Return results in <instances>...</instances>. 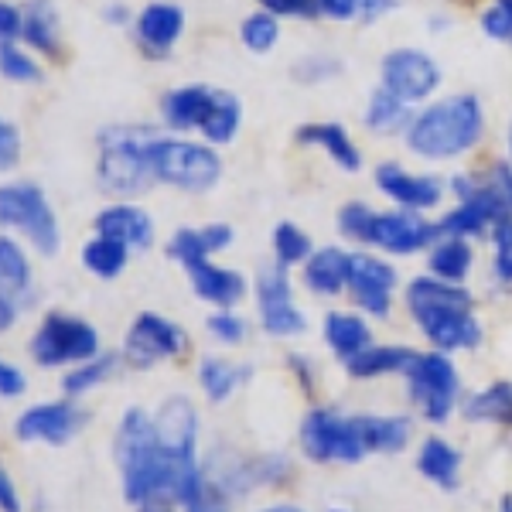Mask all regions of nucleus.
<instances>
[{"mask_svg": "<svg viewBox=\"0 0 512 512\" xmlns=\"http://www.w3.org/2000/svg\"><path fill=\"white\" fill-rule=\"evenodd\" d=\"M489 117L475 93H454L420 106L407 127V147L424 161H454L475 151Z\"/></svg>", "mask_w": 512, "mask_h": 512, "instance_id": "f257e3e1", "label": "nucleus"}, {"mask_svg": "<svg viewBox=\"0 0 512 512\" xmlns=\"http://www.w3.org/2000/svg\"><path fill=\"white\" fill-rule=\"evenodd\" d=\"M407 308L437 352L448 355L461 349H478V342H482L475 301L461 284H444L431 274L410 280Z\"/></svg>", "mask_w": 512, "mask_h": 512, "instance_id": "f03ea898", "label": "nucleus"}, {"mask_svg": "<svg viewBox=\"0 0 512 512\" xmlns=\"http://www.w3.org/2000/svg\"><path fill=\"white\" fill-rule=\"evenodd\" d=\"M158 130L134 127V123H113L99 127L96 134V181L103 192L117 195V202H130L147 192L154 181L151 171V140Z\"/></svg>", "mask_w": 512, "mask_h": 512, "instance_id": "7ed1b4c3", "label": "nucleus"}, {"mask_svg": "<svg viewBox=\"0 0 512 512\" xmlns=\"http://www.w3.org/2000/svg\"><path fill=\"white\" fill-rule=\"evenodd\" d=\"M338 233L355 243L376 246L390 256H414L437 239V226L420 212H373L366 202H345L338 209Z\"/></svg>", "mask_w": 512, "mask_h": 512, "instance_id": "20e7f679", "label": "nucleus"}, {"mask_svg": "<svg viewBox=\"0 0 512 512\" xmlns=\"http://www.w3.org/2000/svg\"><path fill=\"white\" fill-rule=\"evenodd\" d=\"M151 171L161 185L188 195H205L222 181V158L205 140L158 134L151 140Z\"/></svg>", "mask_w": 512, "mask_h": 512, "instance_id": "39448f33", "label": "nucleus"}, {"mask_svg": "<svg viewBox=\"0 0 512 512\" xmlns=\"http://www.w3.org/2000/svg\"><path fill=\"white\" fill-rule=\"evenodd\" d=\"M0 226L21 233L41 256L62 250V226L48 195L35 181H7L0 185Z\"/></svg>", "mask_w": 512, "mask_h": 512, "instance_id": "423d86ee", "label": "nucleus"}, {"mask_svg": "<svg viewBox=\"0 0 512 512\" xmlns=\"http://www.w3.org/2000/svg\"><path fill=\"white\" fill-rule=\"evenodd\" d=\"M28 352L41 369L79 366L99 355V332L86 318H76L69 311H48L31 335Z\"/></svg>", "mask_w": 512, "mask_h": 512, "instance_id": "0eeeda50", "label": "nucleus"}, {"mask_svg": "<svg viewBox=\"0 0 512 512\" xmlns=\"http://www.w3.org/2000/svg\"><path fill=\"white\" fill-rule=\"evenodd\" d=\"M403 376H407L410 403L431 424H444L454 414L461 393V376L444 352H417Z\"/></svg>", "mask_w": 512, "mask_h": 512, "instance_id": "6e6552de", "label": "nucleus"}, {"mask_svg": "<svg viewBox=\"0 0 512 512\" xmlns=\"http://www.w3.org/2000/svg\"><path fill=\"white\" fill-rule=\"evenodd\" d=\"M444 82V69L441 62L434 59L431 52L417 45H400V48H390L379 62V86L390 89L396 99L403 103L417 106L427 103Z\"/></svg>", "mask_w": 512, "mask_h": 512, "instance_id": "1a4fd4ad", "label": "nucleus"}, {"mask_svg": "<svg viewBox=\"0 0 512 512\" xmlns=\"http://www.w3.org/2000/svg\"><path fill=\"white\" fill-rule=\"evenodd\" d=\"M301 448L311 461L328 465V461H342V465H359L366 458V444L359 437L352 417H342L328 407H318L304 417L301 424Z\"/></svg>", "mask_w": 512, "mask_h": 512, "instance_id": "9d476101", "label": "nucleus"}, {"mask_svg": "<svg viewBox=\"0 0 512 512\" xmlns=\"http://www.w3.org/2000/svg\"><path fill=\"white\" fill-rule=\"evenodd\" d=\"M185 342V328H178L171 318L158 315V311H140L123 338V359L130 362V369H151L164 359H175L185 349Z\"/></svg>", "mask_w": 512, "mask_h": 512, "instance_id": "9b49d317", "label": "nucleus"}, {"mask_svg": "<svg viewBox=\"0 0 512 512\" xmlns=\"http://www.w3.org/2000/svg\"><path fill=\"white\" fill-rule=\"evenodd\" d=\"M256 311H260V325L274 338H291L308 328L304 311L294 304L291 277L280 263H270L256 274Z\"/></svg>", "mask_w": 512, "mask_h": 512, "instance_id": "f8f14e48", "label": "nucleus"}, {"mask_svg": "<svg viewBox=\"0 0 512 512\" xmlns=\"http://www.w3.org/2000/svg\"><path fill=\"white\" fill-rule=\"evenodd\" d=\"M86 424L89 414L76 400L35 403V407H28L14 420V437L24 444H52V448H62L72 437H79Z\"/></svg>", "mask_w": 512, "mask_h": 512, "instance_id": "ddd939ff", "label": "nucleus"}, {"mask_svg": "<svg viewBox=\"0 0 512 512\" xmlns=\"http://www.w3.org/2000/svg\"><path fill=\"white\" fill-rule=\"evenodd\" d=\"M393 287L396 270L383 256L373 253H349V277H345V291L359 304V311L373 318H386L393 308Z\"/></svg>", "mask_w": 512, "mask_h": 512, "instance_id": "4468645a", "label": "nucleus"}, {"mask_svg": "<svg viewBox=\"0 0 512 512\" xmlns=\"http://www.w3.org/2000/svg\"><path fill=\"white\" fill-rule=\"evenodd\" d=\"M134 41L140 55L147 59H171L178 48L181 35H185V11L171 0H147L144 7L134 14Z\"/></svg>", "mask_w": 512, "mask_h": 512, "instance_id": "2eb2a0df", "label": "nucleus"}, {"mask_svg": "<svg viewBox=\"0 0 512 512\" xmlns=\"http://www.w3.org/2000/svg\"><path fill=\"white\" fill-rule=\"evenodd\" d=\"M376 185L396 209H407V212H431L441 205L444 198V185L431 175H417V171L403 168L396 161H386L376 168Z\"/></svg>", "mask_w": 512, "mask_h": 512, "instance_id": "dca6fc26", "label": "nucleus"}, {"mask_svg": "<svg viewBox=\"0 0 512 512\" xmlns=\"http://www.w3.org/2000/svg\"><path fill=\"white\" fill-rule=\"evenodd\" d=\"M154 434H158V448L171 458L195 461L198 444V414L188 396H168L161 410L154 414Z\"/></svg>", "mask_w": 512, "mask_h": 512, "instance_id": "f3484780", "label": "nucleus"}, {"mask_svg": "<svg viewBox=\"0 0 512 512\" xmlns=\"http://www.w3.org/2000/svg\"><path fill=\"white\" fill-rule=\"evenodd\" d=\"M93 236L117 239L130 253L151 250L154 246V219L137 202H113L93 216Z\"/></svg>", "mask_w": 512, "mask_h": 512, "instance_id": "a211bd4d", "label": "nucleus"}, {"mask_svg": "<svg viewBox=\"0 0 512 512\" xmlns=\"http://www.w3.org/2000/svg\"><path fill=\"white\" fill-rule=\"evenodd\" d=\"M212 96H216V86H205V82H185V86L168 89L158 103L161 123L175 137L198 134L205 117H209Z\"/></svg>", "mask_w": 512, "mask_h": 512, "instance_id": "6ab92c4d", "label": "nucleus"}, {"mask_svg": "<svg viewBox=\"0 0 512 512\" xmlns=\"http://www.w3.org/2000/svg\"><path fill=\"white\" fill-rule=\"evenodd\" d=\"M21 45L48 62L65 59L62 18L55 0H21Z\"/></svg>", "mask_w": 512, "mask_h": 512, "instance_id": "aec40b11", "label": "nucleus"}, {"mask_svg": "<svg viewBox=\"0 0 512 512\" xmlns=\"http://www.w3.org/2000/svg\"><path fill=\"white\" fill-rule=\"evenodd\" d=\"M181 270L188 274V284H192L198 301L212 304V308H219V311L236 308L246 297V277L239 274V270L219 267L216 260H192Z\"/></svg>", "mask_w": 512, "mask_h": 512, "instance_id": "412c9836", "label": "nucleus"}, {"mask_svg": "<svg viewBox=\"0 0 512 512\" xmlns=\"http://www.w3.org/2000/svg\"><path fill=\"white\" fill-rule=\"evenodd\" d=\"M233 226L229 222H205V226H181L171 233L164 253L175 263H192V260H212L216 253L233 246Z\"/></svg>", "mask_w": 512, "mask_h": 512, "instance_id": "4be33fe9", "label": "nucleus"}, {"mask_svg": "<svg viewBox=\"0 0 512 512\" xmlns=\"http://www.w3.org/2000/svg\"><path fill=\"white\" fill-rule=\"evenodd\" d=\"M294 137H297V144H304V147H321V151H325L342 171H349V175L362 171V151L342 123H335V120L304 123V127H297Z\"/></svg>", "mask_w": 512, "mask_h": 512, "instance_id": "5701e85b", "label": "nucleus"}, {"mask_svg": "<svg viewBox=\"0 0 512 512\" xmlns=\"http://www.w3.org/2000/svg\"><path fill=\"white\" fill-rule=\"evenodd\" d=\"M154 448H158V434H154V417L147 410H127L117 424V434H113V458H117V468L127 472L130 465H137L140 458H147Z\"/></svg>", "mask_w": 512, "mask_h": 512, "instance_id": "b1692460", "label": "nucleus"}, {"mask_svg": "<svg viewBox=\"0 0 512 512\" xmlns=\"http://www.w3.org/2000/svg\"><path fill=\"white\" fill-rule=\"evenodd\" d=\"M304 287L321 297H338L345 291V277H349V253L338 246H321L304 263Z\"/></svg>", "mask_w": 512, "mask_h": 512, "instance_id": "393cba45", "label": "nucleus"}, {"mask_svg": "<svg viewBox=\"0 0 512 512\" xmlns=\"http://www.w3.org/2000/svg\"><path fill=\"white\" fill-rule=\"evenodd\" d=\"M414 113H417V106L403 103V99H396L390 89L376 86L373 93H369L366 110H362V123H366L369 134L393 137V134H407Z\"/></svg>", "mask_w": 512, "mask_h": 512, "instance_id": "a878e982", "label": "nucleus"}, {"mask_svg": "<svg viewBox=\"0 0 512 512\" xmlns=\"http://www.w3.org/2000/svg\"><path fill=\"white\" fill-rule=\"evenodd\" d=\"M31 287H35V274L24 246L11 233H0V297L21 304L31 297Z\"/></svg>", "mask_w": 512, "mask_h": 512, "instance_id": "bb28decb", "label": "nucleus"}, {"mask_svg": "<svg viewBox=\"0 0 512 512\" xmlns=\"http://www.w3.org/2000/svg\"><path fill=\"white\" fill-rule=\"evenodd\" d=\"M243 130V99L229 89H219L216 86V96H212V106H209V117L202 123V140L212 147H226L233 144Z\"/></svg>", "mask_w": 512, "mask_h": 512, "instance_id": "cd10ccee", "label": "nucleus"}, {"mask_svg": "<svg viewBox=\"0 0 512 512\" xmlns=\"http://www.w3.org/2000/svg\"><path fill=\"white\" fill-rule=\"evenodd\" d=\"M472 243L468 239H454V236H437L431 243V256H427V267L431 277L444 280V284H465L472 274Z\"/></svg>", "mask_w": 512, "mask_h": 512, "instance_id": "c85d7f7f", "label": "nucleus"}, {"mask_svg": "<svg viewBox=\"0 0 512 512\" xmlns=\"http://www.w3.org/2000/svg\"><path fill=\"white\" fill-rule=\"evenodd\" d=\"M414 349H403V345H369L359 355H352L345 362V373L352 379H379L393 373H407V366L414 362Z\"/></svg>", "mask_w": 512, "mask_h": 512, "instance_id": "c756f323", "label": "nucleus"}, {"mask_svg": "<svg viewBox=\"0 0 512 512\" xmlns=\"http://www.w3.org/2000/svg\"><path fill=\"white\" fill-rule=\"evenodd\" d=\"M359 427V437L366 444V451L376 454H396L407 448L410 441V420L403 417H383V414H359L352 417Z\"/></svg>", "mask_w": 512, "mask_h": 512, "instance_id": "7c9ffc66", "label": "nucleus"}, {"mask_svg": "<svg viewBox=\"0 0 512 512\" xmlns=\"http://www.w3.org/2000/svg\"><path fill=\"white\" fill-rule=\"evenodd\" d=\"M417 472L427 478V482L441 485V489H458V475H461V454L451 448L444 437H427L420 444L417 454Z\"/></svg>", "mask_w": 512, "mask_h": 512, "instance_id": "2f4dec72", "label": "nucleus"}, {"mask_svg": "<svg viewBox=\"0 0 512 512\" xmlns=\"http://www.w3.org/2000/svg\"><path fill=\"white\" fill-rule=\"evenodd\" d=\"M325 342L338 359L349 362L352 355H359L362 349L373 345V332L359 315H349V311H332L325 318Z\"/></svg>", "mask_w": 512, "mask_h": 512, "instance_id": "473e14b6", "label": "nucleus"}, {"mask_svg": "<svg viewBox=\"0 0 512 512\" xmlns=\"http://www.w3.org/2000/svg\"><path fill=\"white\" fill-rule=\"evenodd\" d=\"M82 267H86L89 277L96 280H117L130 263V250L117 239H106V236H93L86 239L82 246Z\"/></svg>", "mask_w": 512, "mask_h": 512, "instance_id": "72a5a7b5", "label": "nucleus"}, {"mask_svg": "<svg viewBox=\"0 0 512 512\" xmlns=\"http://www.w3.org/2000/svg\"><path fill=\"white\" fill-rule=\"evenodd\" d=\"M465 417L475 420V424L512 427V383H492L489 390L475 393L465 403Z\"/></svg>", "mask_w": 512, "mask_h": 512, "instance_id": "f704fd0d", "label": "nucleus"}, {"mask_svg": "<svg viewBox=\"0 0 512 512\" xmlns=\"http://www.w3.org/2000/svg\"><path fill=\"white\" fill-rule=\"evenodd\" d=\"M239 383H243V369L233 366V362L216 359V355H205L198 362V386L212 403H226L239 390Z\"/></svg>", "mask_w": 512, "mask_h": 512, "instance_id": "c9c22d12", "label": "nucleus"}, {"mask_svg": "<svg viewBox=\"0 0 512 512\" xmlns=\"http://www.w3.org/2000/svg\"><path fill=\"white\" fill-rule=\"evenodd\" d=\"M120 366V355L117 352H99L96 359H89V362H79V366H72V373L62 379V393L69 396H79L82 393H89V390H96V386H103L106 379L113 376V369Z\"/></svg>", "mask_w": 512, "mask_h": 512, "instance_id": "e433bc0d", "label": "nucleus"}, {"mask_svg": "<svg viewBox=\"0 0 512 512\" xmlns=\"http://www.w3.org/2000/svg\"><path fill=\"white\" fill-rule=\"evenodd\" d=\"M0 79L11 86H41L45 69L35 59V52H28L21 41H11V45H0Z\"/></svg>", "mask_w": 512, "mask_h": 512, "instance_id": "4c0bfd02", "label": "nucleus"}, {"mask_svg": "<svg viewBox=\"0 0 512 512\" xmlns=\"http://www.w3.org/2000/svg\"><path fill=\"white\" fill-rule=\"evenodd\" d=\"M239 41L250 55H270L280 45V18L256 7L253 14L239 21Z\"/></svg>", "mask_w": 512, "mask_h": 512, "instance_id": "58836bf2", "label": "nucleus"}, {"mask_svg": "<svg viewBox=\"0 0 512 512\" xmlns=\"http://www.w3.org/2000/svg\"><path fill=\"white\" fill-rule=\"evenodd\" d=\"M311 253H315V243H311V236L304 233L297 222H277V229H274V263H280L284 270L304 267Z\"/></svg>", "mask_w": 512, "mask_h": 512, "instance_id": "ea45409f", "label": "nucleus"}, {"mask_svg": "<svg viewBox=\"0 0 512 512\" xmlns=\"http://www.w3.org/2000/svg\"><path fill=\"white\" fill-rule=\"evenodd\" d=\"M342 69L345 65L338 55L308 52L291 65V79L301 82V86H325V82H335L338 76H342Z\"/></svg>", "mask_w": 512, "mask_h": 512, "instance_id": "a19ab883", "label": "nucleus"}, {"mask_svg": "<svg viewBox=\"0 0 512 512\" xmlns=\"http://www.w3.org/2000/svg\"><path fill=\"white\" fill-rule=\"evenodd\" d=\"M478 28H482L485 38L499 41V45H512V0H492L478 14Z\"/></svg>", "mask_w": 512, "mask_h": 512, "instance_id": "79ce46f5", "label": "nucleus"}, {"mask_svg": "<svg viewBox=\"0 0 512 512\" xmlns=\"http://www.w3.org/2000/svg\"><path fill=\"white\" fill-rule=\"evenodd\" d=\"M185 512H229V492H226V485L202 478V482H198V489L188 495Z\"/></svg>", "mask_w": 512, "mask_h": 512, "instance_id": "37998d69", "label": "nucleus"}, {"mask_svg": "<svg viewBox=\"0 0 512 512\" xmlns=\"http://www.w3.org/2000/svg\"><path fill=\"white\" fill-rule=\"evenodd\" d=\"M489 236L495 246V277H499L502 284H512V219L499 222Z\"/></svg>", "mask_w": 512, "mask_h": 512, "instance_id": "c03bdc74", "label": "nucleus"}, {"mask_svg": "<svg viewBox=\"0 0 512 512\" xmlns=\"http://www.w3.org/2000/svg\"><path fill=\"white\" fill-rule=\"evenodd\" d=\"M256 7L274 18H297V21H315L318 7L315 0H256Z\"/></svg>", "mask_w": 512, "mask_h": 512, "instance_id": "a18cd8bd", "label": "nucleus"}, {"mask_svg": "<svg viewBox=\"0 0 512 512\" xmlns=\"http://www.w3.org/2000/svg\"><path fill=\"white\" fill-rule=\"evenodd\" d=\"M205 328H209V332L226 345H239L246 338V321L239 315H233V311H216V315H209Z\"/></svg>", "mask_w": 512, "mask_h": 512, "instance_id": "49530a36", "label": "nucleus"}, {"mask_svg": "<svg viewBox=\"0 0 512 512\" xmlns=\"http://www.w3.org/2000/svg\"><path fill=\"white\" fill-rule=\"evenodd\" d=\"M21 161V130L0 113V171H11Z\"/></svg>", "mask_w": 512, "mask_h": 512, "instance_id": "de8ad7c7", "label": "nucleus"}, {"mask_svg": "<svg viewBox=\"0 0 512 512\" xmlns=\"http://www.w3.org/2000/svg\"><path fill=\"white\" fill-rule=\"evenodd\" d=\"M315 7H318V18L349 24V21H359L362 0H315Z\"/></svg>", "mask_w": 512, "mask_h": 512, "instance_id": "09e8293b", "label": "nucleus"}, {"mask_svg": "<svg viewBox=\"0 0 512 512\" xmlns=\"http://www.w3.org/2000/svg\"><path fill=\"white\" fill-rule=\"evenodd\" d=\"M21 41V4L0 0V45Z\"/></svg>", "mask_w": 512, "mask_h": 512, "instance_id": "8fccbe9b", "label": "nucleus"}, {"mask_svg": "<svg viewBox=\"0 0 512 512\" xmlns=\"http://www.w3.org/2000/svg\"><path fill=\"white\" fill-rule=\"evenodd\" d=\"M28 390V379L21 376L18 366H11V362L0 359V396H7V400H14V396H21Z\"/></svg>", "mask_w": 512, "mask_h": 512, "instance_id": "3c124183", "label": "nucleus"}, {"mask_svg": "<svg viewBox=\"0 0 512 512\" xmlns=\"http://www.w3.org/2000/svg\"><path fill=\"white\" fill-rule=\"evenodd\" d=\"M400 4H403V0H362L359 21L362 24H379V21L386 18V14L400 11Z\"/></svg>", "mask_w": 512, "mask_h": 512, "instance_id": "603ef678", "label": "nucleus"}, {"mask_svg": "<svg viewBox=\"0 0 512 512\" xmlns=\"http://www.w3.org/2000/svg\"><path fill=\"white\" fill-rule=\"evenodd\" d=\"M99 18L110 24V28H130V24H134V11H130V4H123V0H106Z\"/></svg>", "mask_w": 512, "mask_h": 512, "instance_id": "864d4df0", "label": "nucleus"}, {"mask_svg": "<svg viewBox=\"0 0 512 512\" xmlns=\"http://www.w3.org/2000/svg\"><path fill=\"white\" fill-rule=\"evenodd\" d=\"M0 512H21L18 485H14V478L4 465H0Z\"/></svg>", "mask_w": 512, "mask_h": 512, "instance_id": "5fc2aeb1", "label": "nucleus"}, {"mask_svg": "<svg viewBox=\"0 0 512 512\" xmlns=\"http://www.w3.org/2000/svg\"><path fill=\"white\" fill-rule=\"evenodd\" d=\"M14 321H18V304L7 301V297H0V335L11 332Z\"/></svg>", "mask_w": 512, "mask_h": 512, "instance_id": "6e6d98bb", "label": "nucleus"}, {"mask_svg": "<svg viewBox=\"0 0 512 512\" xmlns=\"http://www.w3.org/2000/svg\"><path fill=\"white\" fill-rule=\"evenodd\" d=\"M263 512H304V509H297V506H270V509H263Z\"/></svg>", "mask_w": 512, "mask_h": 512, "instance_id": "4d7b16f0", "label": "nucleus"}, {"mask_svg": "<svg viewBox=\"0 0 512 512\" xmlns=\"http://www.w3.org/2000/svg\"><path fill=\"white\" fill-rule=\"evenodd\" d=\"M140 512H171V509H168V506H144Z\"/></svg>", "mask_w": 512, "mask_h": 512, "instance_id": "13d9d810", "label": "nucleus"}, {"mask_svg": "<svg viewBox=\"0 0 512 512\" xmlns=\"http://www.w3.org/2000/svg\"><path fill=\"white\" fill-rule=\"evenodd\" d=\"M509 161H512V123H509Z\"/></svg>", "mask_w": 512, "mask_h": 512, "instance_id": "bf43d9fd", "label": "nucleus"}, {"mask_svg": "<svg viewBox=\"0 0 512 512\" xmlns=\"http://www.w3.org/2000/svg\"><path fill=\"white\" fill-rule=\"evenodd\" d=\"M332 512H345V509H332Z\"/></svg>", "mask_w": 512, "mask_h": 512, "instance_id": "052dcab7", "label": "nucleus"}]
</instances>
